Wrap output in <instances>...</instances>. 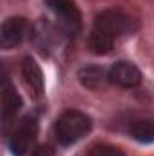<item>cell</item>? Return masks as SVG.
Returning a JSON list of instances; mask_svg holds the SVG:
<instances>
[{"label":"cell","mask_w":154,"mask_h":156,"mask_svg":"<svg viewBox=\"0 0 154 156\" xmlns=\"http://www.w3.org/2000/svg\"><path fill=\"white\" fill-rule=\"evenodd\" d=\"M93 120L89 115L78 109H69L62 113L54 123V136L60 145H75L83 136L91 133Z\"/></svg>","instance_id":"1"},{"label":"cell","mask_w":154,"mask_h":156,"mask_svg":"<svg viewBox=\"0 0 154 156\" xmlns=\"http://www.w3.org/2000/svg\"><path fill=\"white\" fill-rule=\"evenodd\" d=\"M93 27L105 33L113 40H118L134 31V20L118 9H105L100 15H96Z\"/></svg>","instance_id":"2"},{"label":"cell","mask_w":154,"mask_h":156,"mask_svg":"<svg viewBox=\"0 0 154 156\" xmlns=\"http://www.w3.org/2000/svg\"><path fill=\"white\" fill-rule=\"evenodd\" d=\"M47 7L54 15L56 26L65 35H76L82 29V13L75 0H45Z\"/></svg>","instance_id":"3"},{"label":"cell","mask_w":154,"mask_h":156,"mask_svg":"<svg viewBox=\"0 0 154 156\" xmlns=\"http://www.w3.org/2000/svg\"><path fill=\"white\" fill-rule=\"evenodd\" d=\"M38 134V123L33 116H24L13 129L9 138V147L15 156H27L35 149V140Z\"/></svg>","instance_id":"4"},{"label":"cell","mask_w":154,"mask_h":156,"mask_svg":"<svg viewBox=\"0 0 154 156\" xmlns=\"http://www.w3.org/2000/svg\"><path fill=\"white\" fill-rule=\"evenodd\" d=\"M31 35V26L24 16H9L0 27V45L2 49H13L20 45Z\"/></svg>","instance_id":"5"},{"label":"cell","mask_w":154,"mask_h":156,"mask_svg":"<svg viewBox=\"0 0 154 156\" xmlns=\"http://www.w3.org/2000/svg\"><path fill=\"white\" fill-rule=\"evenodd\" d=\"M107 76L109 83H114L121 89H134L142 83V71L138 69L136 64L127 60H120L113 64L107 69Z\"/></svg>","instance_id":"6"},{"label":"cell","mask_w":154,"mask_h":156,"mask_svg":"<svg viewBox=\"0 0 154 156\" xmlns=\"http://www.w3.org/2000/svg\"><path fill=\"white\" fill-rule=\"evenodd\" d=\"M60 33H64V31L58 26H53L47 20H40L31 29V38L42 55H49L53 51V47L56 45V42H60Z\"/></svg>","instance_id":"7"},{"label":"cell","mask_w":154,"mask_h":156,"mask_svg":"<svg viewBox=\"0 0 154 156\" xmlns=\"http://www.w3.org/2000/svg\"><path fill=\"white\" fill-rule=\"evenodd\" d=\"M20 107H22V98L16 93L15 85L7 82L4 85V89H2V120H4L5 125L11 120H15V116L20 111Z\"/></svg>","instance_id":"8"},{"label":"cell","mask_w":154,"mask_h":156,"mask_svg":"<svg viewBox=\"0 0 154 156\" xmlns=\"http://www.w3.org/2000/svg\"><path fill=\"white\" fill-rule=\"evenodd\" d=\"M22 76L26 80L27 87L31 89L33 96H40L44 93V75H42V69L40 66L33 60V58H24L22 62Z\"/></svg>","instance_id":"9"},{"label":"cell","mask_w":154,"mask_h":156,"mask_svg":"<svg viewBox=\"0 0 154 156\" xmlns=\"http://www.w3.org/2000/svg\"><path fill=\"white\" fill-rule=\"evenodd\" d=\"M129 134L140 144H154V120L147 116L132 118L129 122Z\"/></svg>","instance_id":"10"},{"label":"cell","mask_w":154,"mask_h":156,"mask_svg":"<svg viewBox=\"0 0 154 156\" xmlns=\"http://www.w3.org/2000/svg\"><path fill=\"white\" fill-rule=\"evenodd\" d=\"M78 80L87 89H102L105 83H109L107 71L100 66H87L78 71Z\"/></svg>","instance_id":"11"},{"label":"cell","mask_w":154,"mask_h":156,"mask_svg":"<svg viewBox=\"0 0 154 156\" xmlns=\"http://www.w3.org/2000/svg\"><path fill=\"white\" fill-rule=\"evenodd\" d=\"M114 42L111 37H107L105 33L98 31V29H91L89 37H87V49L93 53V55H107L113 51L114 47Z\"/></svg>","instance_id":"12"},{"label":"cell","mask_w":154,"mask_h":156,"mask_svg":"<svg viewBox=\"0 0 154 156\" xmlns=\"http://www.w3.org/2000/svg\"><path fill=\"white\" fill-rule=\"evenodd\" d=\"M85 156H125V153L111 144H96L87 151Z\"/></svg>","instance_id":"13"},{"label":"cell","mask_w":154,"mask_h":156,"mask_svg":"<svg viewBox=\"0 0 154 156\" xmlns=\"http://www.w3.org/2000/svg\"><path fill=\"white\" fill-rule=\"evenodd\" d=\"M27 156H53V149L49 145H38V147H35Z\"/></svg>","instance_id":"14"}]
</instances>
